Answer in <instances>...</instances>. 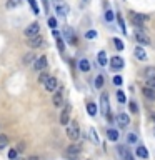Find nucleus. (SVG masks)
Masks as SVG:
<instances>
[{
  "mask_svg": "<svg viewBox=\"0 0 155 160\" xmlns=\"http://www.w3.org/2000/svg\"><path fill=\"white\" fill-rule=\"evenodd\" d=\"M152 132H153V137H155V128H153V130H152Z\"/></svg>",
  "mask_w": 155,
  "mask_h": 160,
  "instance_id": "46",
  "label": "nucleus"
},
{
  "mask_svg": "<svg viewBox=\"0 0 155 160\" xmlns=\"http://www.w3.org/2000/svg\"><path fill=\"white\" fill-rule=\"evenodd\" d=\"M137 157H140V158H147L148 157V152H147V148H145L143 145H138L137 147Z\"/></svg>",
  "mask_w": 155,
  "mask_h": 160,
  "instance_id": "22",
  "label": "nucleus"
},
{
  "mask_svg": "<svg viewBox=\"0 0 155 160\" xmlns=\"http://www.w3.org/2000/svg\"><path fill=\"white\" fill-rule=\"evenodd\" d=\"M48 25L52 28H55V27H57V20H55V18H48Z\"/></svg>",
  "mask_w": 155,
  "mask_h": 160,
  "instance_id": "43",
  "label": "nucleus"
},
{
  "mask_svg": "<svg viewBox=\"0 0 155 160\" xmlns=\"http://www.w3.org/2000/svg\"><path fill=\"white\" fill-rule=\"evenodd\" d=\"M85 37H87V38H95V37H97V32H95V30H88V32L85 33Z\"/></svg>",
  "mask_w": 155,
  "mask_h": 160,
  "instance_id": "39",
  "label": "nucleus"
},
{
  "mask_svg": "<svg viewBox=\"0 0 155 160\" xmlns=\"http://www.w3.org/2000/svg\"><path fill=\"white\" fill-rule=\"evenodd\" d=\"M67 137L70 138V140H77V138H80V128H78V123L75 122H68V125H67Z\"/></svg>",
  "mask_w": 155,
  "mask_h": 160,
  "instance_id": "3",
  "label": "nucleus"
},
{
  "mask_svg": "<svg viewBox=\"0 0 155 160\" xmlns=\"http://www.w3.org/2000/svg\"><path fill=\"white\" fill-rule=\"evenodd\" d=\"M128 107H130V112H132V113H137V112H138V107H137V102H133V100H132V102H130V103H128Z\"/></svg>",
  "mask_w": 155,
  "mask_h": 160,
  "instance_id": "34",
  "label": "nucleus"
},
{
  "mask_svg": "<svg viewBox=\"0 0 155 160\" xmlns=\"http://www.w3.org/2000/svg\"><path fill=\"white\" fill-rule=\"evenodd\" d=\"M33 62H35V53L28 52V53L23 57V65H30V63H33Z\"/></svg>",
  "mask_w": 155,
  "mask_h": 160,
  "instance_id": "23",
  "label": "nucleus"
},
{
  "mask_svg": "<svg viewBox=\"0 0 155 160\" xmlns=\"http://www.w3.org/2000/svg\"><path fill=\"white\" fill-rule=\"evenodd\" d=\"M105 117H107V122H110V123H112V122H115V120H113V115L110 113V112H108L107 115H105Z\"/></svg>",
  "mask_w": 155,
  "mask_h": 160,
  "instance_id": "44",
  "label": "nucleus"
},
{
  "mask_svg": "<svg viewBox=\"0 0 155 160\" xmlns=\"http://www.w3.org/2000/svg\"><path fill=\"white\" fill-rule=\"evenodd\" d=\"M98 63L107 65V55H105V52H98Z\"/></svg>",
  "mask_w": 155,
  "mask_h": 160,
  "instance_id": "29",
  "label": "nucleus"
},
{
  "mask_svg": "<svg viewBox=\"0 0 155 160\" xmlns=\"http://www.w3.org/2000/svg\"><path fill=\"white\" fill-rule=\"evenodd\" d=\"M118 153L123 157V160H133V155L130 153V150L127 147H118Z\"/></svg>",
  "mask_w": 155,
  "mask_h": 160,
  "instance_id": "17",
  "label": "nucleus"
},
{
  "mask_svg": "<svg viewBox=\"0 0 155 160\" xmlns=\"http://www.w3.org/2000/svg\"><path fill=\"white\" fill-rule=\"evenodd\" d=\"M50 77V75L47 73V72H42V73H40V77H38V83H45V82H47V78Z\"/></svg>",
  "mask_w": 155,
  "mask_h": 160,
  "instance_id": "32",
  "label": "nucleus"
},
{
  "mask_svg": "<svg viewBox=\"0 0 155 160\" xmlns=\"http://www.w3.org/2000/svg\"><path fill=\"white\" fill-rule=\"evenodd\" d=\"M130 20H132V23L135 25V30H143L145 28V22L148 20V17L147 15H140V13L130 12Z\"/></svg>",
  "mask_w": 155,
  "mask_h": 160,
  "instance_id": "2",
  "label": "nucleus"
},
{
  "mask_svg": "<svg viewBox=\"0 0 155 160\" xmlns=\"http://www.w3.org/2000/svg\"><path fill=\"white\" fill-rule=\"evenodd\" d=\"M122 82H123V78L120 77V75H115V77H113V83L115 85H122Z\"/></svg>",
  "mask_w": 155,
  "mask_h": 160,
  "instance_id": "40",
  "label": "nucleus"
},
{
  "mask_svg": "<svg viewBox=\"0 0 155 160\" xmlns=\"http://www.w3.org/2000/svg\"><path fill=\"white\" fill-rule=\"evenodd\" d=\"M113 17H115V15H113L112 10H107V12H105V18H107V22H112Z\"/></svg>",
  "mask_w": 155,
  "mask_h": 160,
  "instance_id": "36",
  "label": "nucleus"
},
{
  "mask_svg": "<svg viewBox=\"0 0 155 160\" xmlns=\"http://www.w3.org/2000/svg\"><path fill=\"white\" fill-rule=\"evenodd\" d=\"M133 53H135V57H137L138 60H142V62H145L147 60V53H145V50L142 48V47H135V50H133Z\"/></svg>",
  "mask_w": 155,
  "mask_h": 160,
  "instance_id": "16",
  "label": "nucleus"
},
{
  "mask_svg": "<svg viewBox=\"0 0 155 160\" xmlns=\"http://www.w3.org/2000/svg\"><path fill=\"white\" fill-rule=\"evenodd\" d=\"M42 43H43V38L40 37V35H35V37H30L27 40V45L30 48H38V47H42Z\"/></svg>",
  "mask_w": 155,
  "mask_h": 160,
  "instance_id": "8",
  "label": "nucleus"
},
{
  "mask_svg": "<svg viewBox=\"0 0 155 160\" xmlns=\"http://www.w3.org/2000/svg\"><path fill=\"white\" fill-rule=\"evenodd\" d=\"M117 20H118V25H120V30H122V32L125 33V23H123V18H122V15H117Z\"/></svg>",
  "mask_w": 155,
  "mask_h": 160,
  "instance_id": "35",
  "label": "nucleus"
},
{
  "mask_svg": "<svg viewBox=\"0 0 155 160\" xmlns=\"http://www.w3.org/2000/svg\"><path fill=\"white\" fill-rule=\"evenodd\" d=\"M17 155H18V152H17L15 148H12V150L8 152V158H10V160H15V158H17Z\"/></svg>",
  "mask_w": 155,
  "mask_h": 160,
  "instance_id": "38",
  "label": "nucleus"
},
{
  "mask_svg": "<svg viewBox=\"0 0 155 160\" xmlns=\"http://www.w3.org/2000/svg\"><path fill=\"white\" fill-rule=\"evenodd\" d=\"M45 67H47V57H45V55H42L40 58H35V62H33V70H38V72H42Z\"/></svg>",
  "mask_w": 155,
  "mask_h": 160,
  "instance_id": "10",
  "label": "nucleus"
},
{
  "mask_svg": "<svg viewBox=\"0 0 155 160\" xmlns=\"http://www.w3.org/2000/svg\"><path fill=\"white\" fill-rule=\"evenodd\" d=\"M93 83H95V87H97V88H102L103 87V75H97Z\"/></svg>",
  "mask_w": 155,
  "mask_h": 160,
  "instance_id": "26",
  "label": "nucleus"
},
{
  "mask_svg": "<svg viewBox=\"0 0 155 160\" xmlns=\"http://www.w3.org/2000/svg\"><path fill=\"white\" fill-rule=\"evenodd\" d=\"M43 85H45V90H47V92H55L58 82H57V78H55V77H48L47 82H45Z\"/></svg>",
  "mask_w": 155,
  "mask_h": 160,
  "instance_id": "11",
  "label": "nucleus"
},
{
  "mask_svg": "<svg viewBox=\"0 0 155 160\" xmlns=\"http://www.w3.org/2000/svg\"><path fill=\"white\" fill-rule=\"evenodd\" d=\"M117 100H118V103H125V102H127V97H125V93L122 92V90H118V92H117Z\"/></svg>",
  "mask_w": 155,
  "mask_h": 160,
  "instance_id": "30",
  "label": "nucleus"
},
{
  "mask_svg": "<svg viewBox=\"0 0 155 160\" xmlns=\"http://www.w3.org/2000/svg\"><path fill=\"white\" fill-rule=\"evenodd\" d=\"M52 5H53L55 13H57L60 18H65L68 15V12H70V7L67 5L65 0H52Z\"/></svg>",
  "mask_w": 155,
  "mask_h": 160,
  "instance_id": "1",
  "label": "nucleus"
},
{
  "mask_svg": "<svg viewBox=\"0 0 155 160\" xmlns=\"http://www.w3.org/2000/svg\"><path fill=\"white\" fill-rule=\"evenodd\" d=\"M113 43H115V48L117 50H123V42L120 38H113Z\"/></svg>",
  "mask_w": 155,
  "mask_h": 160,
  "instance_id": "33",
  "label": "nucleus"
},
{
  "mask_svg": "<svg viewBox=\"0 0 155 160\" xmlns=\"http://www.w3.org/2000/svg\"><path fill=\"white\" fill-rule=\"evenodd\" d=\"M87 112H88L90 117H95V115H97V105L90 102V103L87 105Z\"/></svg>",
  "mask_w": 155,
  "mask_h": 160,
  "instance_id": "24",
  "label": "nucleus"
},
{
  "mask_svg": "<svg viewBox=\"0 0 155 160\" xmlns=\"http://www.w3.org/2000/svg\"><path fill=\"white\" fill-rule=\"evenodd\" d=\"M135 40L142 45H150V37H147L142 30H135Z\"/></svg>",
  "mask_w": 155,
  "mask_h": 160,
  "instance_id": "9",
  "label": "nucleus"
},
{
  "mask_svg": "<svg viewBox=\"0 0 155 160\" xmlns=\"http://www.w3.org/2000/svg\"><path fill=\"white\" fill-rule=\"evenodd\" d=\"M68 122H70V103L65 105L63 112L60 113V123H62V125H68Z\"/></svg>",
  "mask_w": 155,
  "mask_h": 160,
  "instance_id": "12",
  "label": "nucleus"
},
{
  "mask_svg": "<svg viewBox=\"0 0 155 160\" xmlns=\"http://www.w3.org/2000/svg\"><path fill=\"white\" fill-rule=\"evenodd\" d=\"M22 3V0H7V8H15Z\"/></svg>",
  "mask_w": 155,
  "mask_h": 160,
  "instance_id": "27",
  "label": "nucleus"
},
{
  "mask_svg": "<svg viewBox=\"0 0 155 160\" xmlns=\"http://www.w3.org/2000/svg\"><path fill=\"white\" fill-rule=\"evenodd\" d=\"M55 92H57V90H55ZM52 102H53L55 107H62V105H63V92H62V90H58V92L53 95Z\"/></svg>",
  "mask_w": 155,
  "mask_h": 160,
  "instance_id": "15",
  "label": "nucleus"
},
{
  "mask_svg": "<svg viewBox=\"0 0 155 160\" xmlns=\"http://www.w3.org/2000/svg\"><path fill=\"white\" fill-rule=\"evenodd\" d=\"M107 138L112 140V142H115V140H118V132L115 128H108L107 130Z\"/></svg>",
  "mask_w": 155,
  "mask_h": 160,
  "instance_id": "21",
  "label": "nucleus"
},
{
  "mask_svg": "<svg viewBox=\"0 0 155 160\" xmlns=\"http://www.w3.org/2000/svg\"><path fill=\"white\" fill-rule=\"evenodd\" d=\"M28 3H30V7H32V10H33V13H38L40 12L38 7H37V3H35V0H28Z\"/></svg>",
  "mask_w": 155,
  "mask_h": 160,
  "instance_id": "37",
  "label": "nucleus"
},
{
  "mask_svg": "<svg viewBox=\"0 0 155 160\" xmlns=\"http://www.w3.org/2000/svg\"><path fill=\"white\" fill-rule=\"evenodd\" d=\"M7 145H8V137L2 133V135H0V148H5Z\"/></svg>",
  "mask_w": 155,
  "mask_h": 160,
  "instance_id": "28",
  "label": "nucleus"
},
{
  "mask_svg": "<svg viewBox=\"0 0 155 160\" xmlns=\"http://www.w3.org/2000/svg\"><path fill=\"white\" fill-rule=\"evenodd\" d=\"M148 117H150V118H152L153 122H155V112H148Z\"/></svg>",
  "mask_w": 155,
  "mask_h": 160,
  "instance_id": "45",
  "label": "nucleus"
},
{
  "mask_svg": "<svg viewBox=\"0 0 155 160\" xmlns=\"http://www.w3.org/2000/svg\"><path fill=\"white\" fill-rule=\"evenodd\" d=\"M100 112L103 115H107L110 112V103H108V95L107 93L100 95Z\"/></svg>",
  "mask_w": 155,
  "mask_h": 160,
  "instance_id": "5",
  "label": "nucleus"
},
{
  "mask_svg": "<svg viewBox=\"0 0 155 160\" xmlns=\"http://www.w3.org/2000/svg\"><path fill=\"white\" fill-rule=\"evenodd\" d=\"M143 75L147 78H153L155 77V67H147V68L143 70Z\"/></svg>",
  "mask_w": 155,
  "mask_h": 160,
  "instance_id": "25",
  "label": "nucleus"
},
{
  "mask_svg": "<svg viewBox=\"0 0 155 160\" xmlns=\"http://www.w3.org/2000/svg\"><path fill=\"white\" fill-rule=\"evenodd\" d=\"M78 68L82 70V72H88V70H90V62H88L87 58L78 60Z\"/></svg>",
  "mask_w": 155,
  "mask_h": 160,
  "instance_id": "20",
  "label": "nucleus"
},
{
  "mask_svg": "<svg viewBox=\"0 0 155 160\" xmlns=\"http://www.w3.org/2000/svg\"><path fill=\"white\" fill-rule=\"evenodd\" d=\"M142 93H143L147 98L155 100V88H150V87H147V85H145V87L142 88Z\"/></svg>",
  "mask_w": 155,
  "mask_h": 160,
  "instance_id": "18",
  "label": "nucleus"
},
{
  "mask_svg": "<svg viewBox=\"0 0 155 160\" xmlns=\"http://www.w3.org/2000/svg\"><path fill=\"white\" fill-rule=\"evenodd\" d=\"M52 33H53V37H55V43H57V48L60 50V52H65V43H63L62 37H60V33H58L55 28L52 30Z\"/></svg>",
  "mask_w": 155,
  "mask_h": 160,
  "instance_id": "14",
  "label": "nucleus"
},
{
  "mask_svg": "<svg viewBox=\"0 0 155 160\" xmlns=\"http://www.w3.org/2000/svg\"><path fill=\"white\" fill-rule=\"evenodd\" d=\"M123 65H125L123 58H122V57H118V55H115V57L110 58V67H112L113 70H122V68H123Z\"/></svg>",
  "mask_w": 155,
  "mask_h": 160,
  "instance_id": "7",
  "label": "nucleus"
},
{
  "mask_svg": "<svg viewBox=\"0 0 155 160\" xmlns=\"http://www.w3.org/2000/svg\"><path fill=\"white\" fill-rule=\"evenodd\" d=\"M117 123H118L122 128L128 127V123H130V117H128L127 113H118V115H117Z\"/></svg>",
  "mask_w": 155,
  "mask_h": 160,
  "instance_id": "13",
  "label": "nucleus"
},
{
  "mask_svg": "<svg viewBox=\"0 0 155 160\" xmlns=\"http://www.w3.org/2000/svg\"><path fill=\"white\" fill-rule=\"evenodd\" d=\"M78 153H80L78 145H70V147L67 148V152H65V155H67L70 160H78Z\"/></svg>",
  "mask_w": 155,
  "mask_h": 160,
  "instance_id": "6",
  "label": "nucleus"
},
{
  "mask_svg": "<svg viewBox=\"0 0 155 160\" xmlns=\"http://www.w3.org/2000/svg\"><path fill=\"white\" fill-rule=\"evenodd\" d=\"M147 87L155 88V77H153V78H147Z\"/></svg>",
  "mask_w": 155,
  "mask_h": 160,
  "instance_id": "41",
  "label": "nucleus"
},
{
  "mask_svg": "<svg viewBox=\"0 0 155 160\" xmlns=\"http://www.w3.org/2000/svg\"><path fill=\"white\" fill-rule=\"evenodd\" d=\"M128 142H130V143H135V142H137V135H135V133H130V135H128Z\"/></svg>",
  "mask_w": 155,
  "mask_h": 160,
  "instance_id": "42",
  "label": "nucleus"
},
{
  "mask_svg": "<svg viewBox=\"0 0 155 160\" xmlns=\"http://www.w3.org/2000/svg\"><path fill=\"white\" fill-rule=\"evenodd\" d=\"M63 32H65V37H67L68 40H72V42H75V40H73V32H72V30H70L68 27H65V28H63Z\"/></svg>",
  "mask_w": 155,
  "mask_h": 160,
  "instance_id": "31",
  "label": "nucleus"
},
{
  "mask_svg": "<svg viewBox=\"0 0 155 160\" xmlns=\"http://www.w3.org/2000/svg\"><path fill=\"white\" fill-rule=\"evenodd\" d=\"M88 137H90V140H92V143H95V145L100 143V138H98V135H97V130H95L93 127L88 130Z\"/></svg>",
  "mask_w": 155,
  "mask_h": 160,
  "instance_id": "19",
  "label": "nucleus"
},
{
  "mask_svg": "<svg viewBox=\"0 0 155 160\" xmlns=\"http://www.w3.org/2000/svg\"><path fill=\"white\" fill-rule=\"evenodd\" d=\"M38 30H40V25L37 22H33V23H30L27 28L23 30V33H25V37L30 38V37H35V35H38Z\"/></svg>",
  "mask_w": 155,
  "mask_h": 160,
  "instance_id": "4",
  "label": "nucleus"
}]
</instances>
